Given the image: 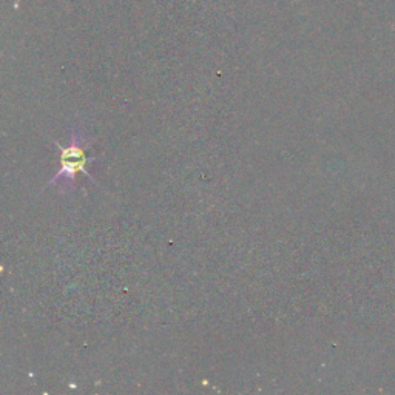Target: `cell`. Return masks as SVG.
<instances>
[{"label":"cell","instance_id":"obj_1","mask_svg":"<svg viewBox=\"0 0 395 395\" xmlns=\"http://www.w3.org/2000/svg\"><path fill=\"white\" fill-rule=\"evenodd\" d=\"M56 146H59V144H56ZM85 146H88L87 135L79 127L71 128L70 141L67 146H59L61 147V168H59V172L55 175V177L50 180L47 187L57 186L59 184V192L67 193L75 189L77 173H82L90 177V180H93L87 166L95 162L97 157H88L87 153H85Z\"/></svg>","mask_w":395,"mask_h":395}]
</instances>
